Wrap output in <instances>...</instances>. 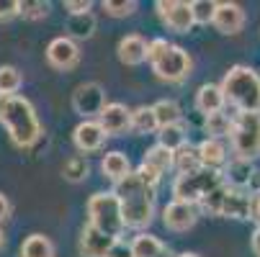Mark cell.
<instances>
[{"label":"cell","instance_id":"obj_36","mask_svg":"<svg viewBox=\"0 0 260 257\" xmlns=\"http://www.w3.org/2000/svg\"><path fill=\"white\" fill-rule=\"evenodd\" d=\"M103 11L114 18H124V16H132L137 11V3L134 0H121V3H114V0H103Z\"/></svg>","mask_w":260,"mask_h":257},{"label":"cell","instance_id":"obj_41","mask_svg":"<svg viewBox=\"0 0 260 257\" xmlns=\"http://www.w3.org/2000/svg\"><path fill=\"white\" fill-rule=\"evenodd\" d=\"M108 257H134L132 244H126L124 239H116L114 247H111V252H108Z\"/></svg>","mask_w":260,"mask_h":257},{"label":"cell","instance_id":"obj_31","mask_svg":"<svg viewBox=\"0 0 260 257\" xmlns=\"http://www.w3.org/2000/svg\"><path fill=\"white\" fill-rule=\"evenodd\" d=\"M23 85V78L21 72L11 64H3L0 67V95H18V88Z\"/></svg>","mask_w":260,"mask_h":257},{"label":"cell","instance_id":"obj_44","mask_svg":"<svg viewBox=\"0 0 260 257\" xmlns=\"http://www.w3.org/2000/svg\"><path fill=\"white\" fill-rule=\"evenodd\" d=\"M252 218L260 222V196H252Z\"/></svg>","mask_w":260,"mask_h":257},{"label":"cell","instance_id":"obj_24","mask_svg":"<svg viewBox=\"0 0 260 257\" xmlns=\"http://www.w3.org/2000/svg\"><path fill=\"white\" fill-rule=\"evenodd\" d=\"M157 144H162L165 150L170 152H178L180 146L188 144V129H185V124H170V126H162L157 131Z\"/></svg>","mask_w":260,"mask_h":257},{"label":"cell","instance_id":"obj_6","mask_svg":"<svg viewBox=\"0 0 260 257\" xmlns=\"http://www.w3.org/2000/svg\"><path fill=\"white\" fill-rule=\"evenodd\" d=\"M232 152L240 160H257L260 157V114H242L237 111L232 116V131H230Z\"/></svg>","mask_w":260,"mask_h":257},{"label":"cell","instance_id":"obj_16","mask_svg":"<svg viewBox=\"0 0 260 257\" xmlns=\"http://www.w3.org/2000/svg\"><path fill=\"white\" fill-rule=\"evenodd\" d=\"M116 239L106 237L103 232H98L95 227H85L80 234V254L83 257H108L111 247H114Z\"/></svg>","mask_w":260,"mask_h":257},{"label":"cell","instance_id":"obj_40","mask_svg":"<svg viewBox=\"0 0 260 257\" xmlns=\"http://www.w3.org/2000/svg\"><path fill=\"white\" fill-rule=\"evenodd\" d=\"M64 11H70V16L90 13V0H64Z\"/></svg>","mask_w":260,"mask_h":257},{"label":"cell","instance_id":"obj_2","mask_svg":"<svg viewBox=\"0 0 260 257\" xmlns=\"http://www.w3.org/2000/svg\"><path fill=\"white\" fill-rule=\"evenodd\" d=\"M0 124L6 126L16 146H31L42 136V124L34 105L23 95H6L0 100Z\"/></svg>","mask_w":260,"mask_h":257},{"label":"cell","instance_id":"obj_39","mask_svg":"<svg viewBox=\"0 0 260 257\" xmlns=\"http://www.w3.org/2000/svg\"><path fill=\"white\" fill-rule=\"evenodd\" d=\"M21 16V3L18 0H0V21H11Z\"/></svg>","mask_w":260,"mask_h":257},{"label":"cell","instance_id":"obj_46","mask_svg":"<svg viewBox=\"0 0 260 257\" xmlns=\"http://www.w3.org/2000/svg\"><path fill=\"white\" fill-rule=\"evenodd\" d=\"M0 244H3V232H0Z\"/></svg>","mask_w":260,"mask_h":257},{"label":"cell","instance_id":"obj_38","mask_svg":"<svg viewBox=\"0 0 260 257\" xmlns=\"http://www.w3.org/2000/svg\"><path fill=\"white\" fill-rule=\"evenodd\" d=\"M139 177H142V182H147V186H150V188H155L157 191V182L162 180V175L157 172V170H152V167H147V165H139L137 170H134Z\"/></svg>","mask_w":260,"mask_h":257},{"label":"cell","instance_id":"obj_18","mask_svg":"<svg viewBox=\"0 0 260 257\" xmlns=\"http://www.w3.org/2000/svg\"><path fill=\"white\" fill-rule=\"evenodd\" d=\"M199 157H201V165L209 167V170H219L227 165V144L221 139H204L199 144Z\"/></svg>","mask_w":260,"mask_h":257},{"label":"cell","instance_id":"obj_17","mask_svg":"<svg viewBox=\"0 0 260 257\" xmlns=\"http://www.w3.org/2000/svg\"><path fill=\"white\" fill-rule=\"evenodd\" d=\"M224 105H227V98H224V90H221V85L206 83V85L199 88V93H196V108H199V114L211 116V114L224 111Z\"/></svg>","mask_w":260,"mask_h":257},{"label":"cell","instance_id":"obj_34","mask_svg":"<svg viewBox=\"0 0 260 257\" xmlns=\"http://www.w3.org/2000/svg\"><path fill=\"white\" fill-rule=\"evenodd\" d=\"M191 11H193V21L206 26L214 21V13H216V3L214 0H193L191 3Z\"/></svg>","mask_w":260,"mask_h":257},{"label":"cell","instance_id":"obj_21","mask_svg":"<svg viewBox=\"0 0 260 257\" xmlns=\"http://www.w3.org/2000/svg\"><path fill=\"white\" fill-rule=\"evenodd\" d=\"M132 252L134 257H170V249L155 234H147V232H139L132 239Z\"/></svg>","mask_w":260,"mask_h":257},{"label":"cell","instance_id":"obj_42","mask_svg":"<svg viewBox=\"0 0 260 257\" xmlns=\"http://www.w3.org/2000/svg\"><path fill=\"white\" fill-rule=\"evenodd\" d=\"M8 216H11V201L0 193V222H6Z\"/></svg>","mask_w":260,"mask_h":257},{"label":"cell","instance_id":"obj_3","mask_svg":"<svg viewBox=\"0 0 260 257\" xmlns=\"http://www.w3.org/2000/svg\"><path fill=\"white\" fill-rule=\"evenodd\" d=\"M221 90L230 105L242 114H260V75L247 64H235L227 69Z\"/></svg>","mask_w":260,"mask_h":257},{"label":"cell","instance_id":"obj_14","mask_svg":"<svg viewBox=\"0 0 260 257\" xmlns=\"http://www.w3.org/2000/svg\"><path fill=\"white\" fill-rule=\"evenodd\" d=\"M214 28L219 33H240L245 26V11L237 3H216V13H214Z\"/></svg>","mask_w":260,"mask_h":257},{"label":"cell","instance_id":"obj_30","mask_svg":"<svg viewBox=\"0 0 260 257\" xmlns=\"http://www.w3.org/2000/svg\"><path fill=\"white\" fill-rule=\"evenodd\" d=\"M88 172H90V165H88V157H83V155H72V157L64 160V165H62V175H64V180H70V182L85 180Z\"/></svg>","mask_w":260,"mask_h":257},{"label":"cell","instance_id":"obj_19","mask_svg":"<svg viewBox=\"0 0 260 257\" xmlns=\"http://www.w3.org/2000/svg\"><path fill=\"white\" fill-rule=\"evenodd\" d=\"M252 172H255L252 162L235 157V160H230V162L224 165V172H221V175H224V182H227L230 188H240V191H245V188L250 186Z\"/></svg>","mask_w":260,"mask_h":257},{"label":"cell","instance_id":"obj_10","mask_svg":"<svg viewBox=\"0 0 260 257\" xmlns=\"http://www.w3.org/2000/svg\"><path fill=\"white\" fill-rule=\"evenodd\" d=\"M199 222V211L193 203H183V201H170L162 208V224L170 232H188L193 229V224Z\"/></svg>","mask_w":260,"mask_h":257},{"label":"cell","instance_id":"obj_28","mask_svg":"<svg viewBox=\"0 0 260 257\" xmlns=\"http://www.w3.org/2000/svg\"><path fill=\"white\" fill-rule=\"evenodd\" d=\"M173 155H175V152L165 150L162 144H155V146H150V150L144 152V160H142V165H147V167L157 170L160 175H165L168 170H173Z\"/></svg>","mask_w":260,"mask_h":257},{"label":"cell","instance_id":"obj_32","mask_svg":"<svg viewBox=\"0 0 260 257\" xmlns=\"http://www.w3.org/2000/svg\"><path fill=\"white\" fill-rule=\"evenodd\" d=\"M206 131H209V139L230 136V131H232V116H227L224 111L206 116Z\"/></svg>","mask_w":260,"mask_h":257},{"label":"cell","instance_id":"obj_35","mask_svg":"<svg viewBox=\"0 0 260 257\" xmlns=\"http://www.w3.org/2000/svg\"><path fill=\"white\" fill-rule=\"evenodd\" d=\"M21 16L28 18V21L47 18L49 16V3H44V0H23L21 3Z\"/></svg>","mask_w":260,"mask_h":257},{"label":"cell","instance_id":"obj_1","mask_svg":"<svg viewBox=\"0 0 260 257\" xmlns=\"http://www.w3.org/2000/svg\"><path fill=\"white\" fill-rule=\"evenodd\" d=\"M114 193L121 203L126 229L142 232L152 224V218H155V188L142 182V177L137 172H132L121 182H116Z\"/></svg>","mask_w":260,"mask_h":257},{"label":"cell","instance_id":"obj_22","mask_svg":"<svg viewBox=\"0 0 260 257\" xmlns=\"http://www.w3.org/2000/svg\"><path fill=\"white\" fill-rule=\"evenodd\" d=\"M101 170H103V175L108 180H114V182H121L126 175L134 172L132 170V162H129V157L124 152H108L103 157V162H101Z\"/></svg>","mask_w":260,"mask_h":257},{"label":"cell","instance_id":"obj_4","mask_svg":"<svg viewBox=\"0 0 260 257\" xmlns=\"http://www.w3.org/2000/svg\"><path fill=\"white\" fill-rule=\"evenodd\" d=\"M88 216H90V227L103 232L111 239H121L126 224H124V213L121 203L114 191L108 193H93L88 201Z\"/></svg>","mask_w":260,"mask_h":257},{"label":"cell","instance_id":"obj_25","mask_svg":"<svg viewBox=\"0 0 260 257\" xmlns=\"http://www.w3.org/2000/svg\"><path fill=\"white\" fill-rule=\"evenodd\" d=\"M173 167L178 170V175H185V172H196L201 170V157H199V146L193 144H185L173 155Z\"/></svg>","mask_w":260,"mask_h":257},{"label":"cell","instance_id":"obj_20","mask_svg":"<svg viewBox=\"0 0 260 257\" xmlns=\"http://www.w3.org/2000/svg\"><path fill=\"white\" fill-rule=\"evenodd\" d=\"M147 47L150 42H144L139 33H129L119 42V59L124 64H142L147 59Z\"/></svg>","mask_w":260,"mask_h":257},{"label":"cell","instance_id":"obj_33","mask_svg":"<svg viewBox=\"0 0 260 257\" xmlns=\"http://www.w3.org/2000/svg\"><path fill=\"white\" fill-rule=\"evenodd\" d=\"M224 193H227V182H224V186H219L216 191H211V193L199 203V208H201L204 213H209V216H221V203H224Z\"/></svg>","mask_w":260,"mask_h":257},{"label":"cell","instance_id":"obj_45","mask_svg":"<svg viewBox=\"0 0 260 257\" xmlns=\"http://www.w3.org/2000/svg\"><path fill=\"white\" fill-rule=\"evenodd\" d=\"M178 257H199V254H193V252H183V254H178Z\"/></svg>","mask_w":260,"mask_h":257},{"label":"cell","instance_id":"obj_29","mask_svg":"<svg viewBox=\"0 0 260 257\" xmlns=\"http://www.w3.org/2000/svg\"><path fill=\"white\" fill-rule=\"evenodd\" d=\"M155 116H157V124H160V129L162 126H170V124H180L183 121V111H180V105L175 103V100H157L155 105Z\"/></svg>","mask_w":260,"mask_h":257},{"label":"cell","instance_id":"obj_5","mask_svg":"<svg viewBox=\"0 0 260 257\" xmlns=\"http://www.w3.org/2000/svg\"><path fill=\"white\" fill-rule=\"evenodd\" d=\"M219 186H224V175H221L219 170L201 167V170H196V172L178 175L175 182H173V196H175V201L199 206V203H201L211 191H216Z\"/></svg>","mask_w":260,"mask_h":257},{"label":"cell","instance_id":"obj_23","mask_svg":"<svg viewBox=\"0 0 260 257\" xmlns=\"http://www.w3.org/2000/svg\"><path fill=\"white\" fill-rule=\"evenodd\" d=\"M95 33V16L93 13H80V16H70L64 23V36L67 39H90Z\"/></svg>","mask_w":260,"mask_h":257},{"label":"cell","instance_id":"obj_43","mask_svg":"<svg viewBox=\"0 0 260 257\" xmlns=\"http://www.w3.org/2000/svg\"><path fill=\"white\" fill-rule=\"evenodd\" d=\"M250 244H252V252L260 257V224H257V229L252 232V237H250Z\"/></svg>","mask_w":260,"mask_h":257},{"label":"cell","instance_id":"obj_26","mask_svg":"<svg viewBox=\"0 0 260 257\" xmlns=\"http://www.w3.org/2000/svg\"><path fill=\"white\" fill-rule=\"evenodd\" d=\"M132 131L137 134H155L160 131L157 116H155V108L152 105H139L132 111Z\"/></svg>","mask_w":260,"mask_h":257},{"label":"cell","instance_id":"obj_47","mask_svg":"<svg viewBox=\"0 0 260 257\" xmlns=\"http://www.w3.org/2000/svg\"><path fill=\"white\" fill-rule=\"evenodd\" d=\"M0 100H3V95H0Z\"/></svg>","mask_w":260,"mask_h":257},{"label":"cell","instance_id":"obj_13","mask_svg":"<svg viewBox=\"0 0 260 257\" xmlns=\"http://www.w3.org/2000/svg\"><path fill=\"white\" fill-rule=\"evenodd\" d=\"M72 141H75V146L80 152H85V155L88 152H98L103 146V141H106V131H103V126L98 121L85 119L83 124L75 126V131H72Z\"/></svg>","mask_w":260,"mask_h":257},{"label":"cell","instance_id":"obj_15","mask_svg":"<svg viewBox=\"0 0 260 257\" xmlns=\"http://www.w3.org/2000/svg\"><path fill=\"white\" fill-rule=\"evenodd\" d=\"M221 216H227V218H252V196L240 191V188L227 186L224 203H221Z\"/></svg>","mask_w":260,"mask_h":257},{"label":"cell","instance_id":"obj_7","mask_svg":"<svg viewBox=\"0 0 260 257\" xmlns=\"http://www.w3.org/2000/svg\"><path fill=\"white\" fill-rule=\"evenodd\" d=\"M191 54L185 52L183 47H170L155 64H152V69H155V75L160 78V80H165V83H183L185 78L191 75Z\"/></svg>","mask_w":260,"mask_h":257},{"label":"cell","instance_id":"obj_9","mask_svg":"<svg viewBox=\"0 0 260 257\" xmlns=\"http://www.w3.org/2000/svg\"><path fill=\"white\" fill-rule=\"evenodd\" d=\"M106 105H108L106 103V90L98 83H83V85L75 88V93H72V108L85 119L101 116Z\"/></svg>","mask_w":260,"mask_h":257},{"label":"cell","instance_id":"obj_37","mask_svg":"<svg viewBox=\"0 0 260 257\" xmlns=\"http://www.w3.org/2000/svg\"><path fill=\"white\" fill-rule=\"evenodd\" d=\"M170 47H173V44H170L168 39H152L150 47H147V59H150V64H155V62H157Z\"/></svg>","mask_w":260,"mask_h":257},{"label":"cell","instance_id":"obj_11","mask_svg":"<svg viewBox=\"0 0 260 257\" xmlns=\"http://www.w3.org/2000/svg\"><path fill=\"white\" fill-rule=\"evenodd\" d=\"M47 62L54 69H72L80 62V47L67 36H57L47 47Z\"/></svg>","mask_w":260,"mask_h":257},{"label":"cell","instance_id":"obj_27","mask_svg":"<svg viewBox=\"0 0 260 257\" xmlns=\"http://www.w3.org/2000/svg\"><path fill=\"white\" fill-rule=\"evenodd\" d=\"M21 257H54V244L44 234H31L21 244Z\"/></svg>","mask_w":260,"mask_h":257},{"label":"cell","instance_id":"obj_12","mask_svg":"<svg viewBox=\"0 0 260 257\" xmlns=\"http://www.w3.org/2000/svg\"><path fill=\"white\" fill-rule=\"evenodd\" d=\"M98 124L103 126L106 136H119L132 129V111L124 103H108L98 116Z\"/></svg>","mask_w":260,"mask_h":257},{"label":"cell","instance_id":"obj_8","mask_svg":"<svg viewBox=\"0 0 260 257\" xmlns=\"http://www.w3.org/2000/svg\"><path fill=\"white\" fill-rule=\"evenodd\" d=\"M157 13L162 18V23L175 31V33H188L193 28V11L191 3H180V0H157Z\"/></svg>","mask_w":260,"mask_h":257}]
</instances>
